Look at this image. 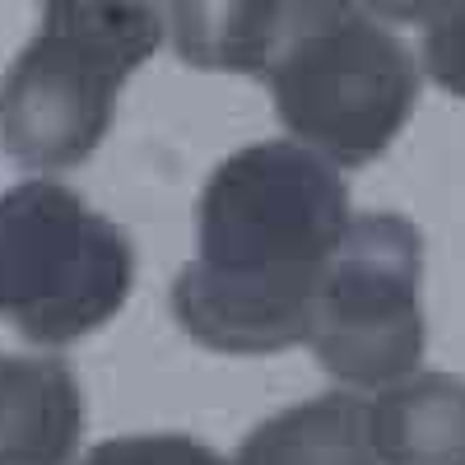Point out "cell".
I'll list each match as a JSON object with an SVG mask.
<instances>
[{"mask_svg":"<svg viewBox=\"0 0 465 465\" xmlns=\"http://www.w3.org/2000/svg\"><path fill=\"white\" fill-rule=\"evenodd\" d=\"M84 396L61 359L0 354V465H70Z\"/></svg>","mask_w":465,"mask_h":465,"instance_id":"6","label":"cell"},{"mask_svg":"<svg viewBox=\"0 0 465 465\" xmlns=\"http://www.w3.org/2000/svg\"><path fill=\"white\" fill-rule=\"evenodd\" d=\"M368 438L381 465H465V381L414 372L368 405Z\"/></svg>","mask_w":465,"mask_h":465,"instance_id":"7","label":"cell"},{"mask_svg":"<svg viewBox=\"0 0 465 465\" xmlns=\"http://www.w3.org/2000/svg\"><path fill=\"white\" fill-rule=\"evenodd\" d=\"M265 80L280 122L331 168L372 163L419 103L414 56L359 5H298Z\"/></svg>","mask_w":465,"mask_h":465,"instance_id":"3","label":"cell"},{"mask_svg":"<svg viewBox=\"0 0 465 465\" xmlns=\"http://www.w3.org/2000/svg\"><path fill=\"white\" fill-rule=\"evenodd\" d=\"M349 223V191L312 149L293 140L238 149L201 191L196 261L173 284V317L219 354L302 344Z\"/></svg>","mask_w":465,"mask_h":465,"instance_id":"1","label":"cell"},{"mask_svg":"<svg viewBox=\"0 0 465 465\" xmlns=\"http://www.w3.org/2000/svg\"><path fill=\"white\" fill-rule=\"evenodd\" d=\"M80 465H228V460L186 433H144V438L98 442Z\"/></svg>","mask_w":465,"mask_h":465,"instance_id":"10","label":"cell"},{"mask_svg":"<svg viewBox=\"0 0 465 465\" xmlns=\"http://www.w3.org/2000/svg\"><path fill=\"white\" fill-rule=\"evenodd\" d=\"M423 242L401 214H359L322 280L307 344L349 386H396L423 359Z\"/></svg>","mask_w":465,"mask_h":465,"instance_id":"5","label":"cell"},{"mask_svg":"<svg viewBox=\"0 0 465 465\" xmlns=\"http://www.w3.org/2000/svg\"><path fill=\"white\" fill-rule=\"evenodd\" d=\"M238 465H381L368 438V405L331 391L302 401L242 442Z\"/></svg>","mask_w":465,"mask_h":465,"instance_id":"8","label":"cell"},{"mask_svg":"<svg viewBox=\"0 0 465 465\" xmlns=\"http://www.w3.org/2000/svg\"><path fill=\"white\" fill-rule=\"evenodd\" d=\"M423 19V70L433 80L465 98V5H433L419 10Z\"/></svg>","mask_w":465,"mask_h":465,"instance_id":"11","label":"cell"},{"mask_svg":"<svg viewBox=\"0 0 465 465\" xmlns=\"http://www.w3.org/2000/svg\"><path fill=\"white\" fill-rule=\"evenodd\" d=\"M173 37L191 65L265 74L289 37L298 5H173Z\"/></svg>","mask_w":465,"mask_h":465,"instance_id":"9","label":"cell"},{"mask_svg":"<svg viewBox=\"0 0 465 465\" xmlns=\"http://www.w3.org/2000/svg\"><path fill=\"white\" fill-rule=\"evenodd\" d=\"M153 5H56L0 80V149L37 173L84 163L116 116L126 74L163 43Z\"/></svg>","mask_w":465,"mask_h":465,"instance_id":"2","label":"cell"},{"mask_svg":"<svg viewBox=\"0 0 465 465\" xmlns=\"http://www.w3.org/2000/svg\"><path fill=\"white\" fill-rule=\"evenodd\" d=\"M135 252L112 219L61 182L0 196V317L33 344H70L107 326L131 293Z\"/></svg>","mask_w":465,"mask_h":465,"instance_id":"4","label":"cell"}]
</instances>
